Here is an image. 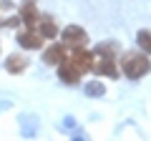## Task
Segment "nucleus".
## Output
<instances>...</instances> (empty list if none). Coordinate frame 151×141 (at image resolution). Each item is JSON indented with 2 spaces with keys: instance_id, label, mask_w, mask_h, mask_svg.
<instances>
[{
  "instance_id": "f257e3e1",
  "label": "nucleus",
  "mask_w": 151,
  "mask_h": 141,
  "mask_svg": "<svg viewBox=\"0 0 151 141\" xmlns=\"http://www.w3.org/2000/svg\"><path fill=\"white\" fill-rule=\"evenodd\" d=\"M121 70H124V76L126 78H141V76H146L151 70V58H149V53H124V58H121Z\"/></svg>"
},
{
  "instance_id": "f03ea898",
  "label": "nucleus",
  "mask_w": 151,
  "mask_h": 141,
  "mask_svg": "<svg viewBox=\"0 0 151 141\" xmlns=\"http://www.w3.org/2000/svg\"><path fill=\"white\" fill-rule=\"evenodd\" d=\"M68 60H70V65H76V68L81 70V73H88V70L93 68L96 53L86 50V45H83V48H70V55H68Z\"/></svg>"
},
{
  "instance_id": "7ed1b4c3",
  "label": "nucleus",
  "mask_w": 151,
  "mask_h": 141,
  "mask_svg": "<svg viewBox=\"0 0 151 141\" xmlns=\"http://www.w3.org/2000/svg\"><path fill=\"white\" fill-rule=\"evenodd\" d=\"M60 38H63V43L70 45V48H83V45L88 43V33L83 30L81 25H65L63 33H60Z\"/></svg>"
},
{
  "instance_id": "20e7f679",
  "label": "nucleus",
  "mask_w": 151,
  "mask_h": 141,
  "mask_svg": "<svg viewBox=\"0 0 151 141\" xmlns=\"http://www.w3.org/2000/svg\"><path fill=\"white\" fill-rule=\"evenodd\" d=\"M98 76L103 78H116L119 76V65H116V60H113V55H98V60H93V68Z\"/></svg>"
},
{
  "instance_id": "39448f33",
  "label": "nucleus",
  "mask_w": 151,
  "mask_h": 141,
  "mask_svg": "<svg viewBox=\"0 0 151 141\" xmlns=\"http://www.w3.org/2000/svg\"><path fill=\"white\" fill-rule=\"evenodd\" d=\"M18 43H20L23 48H28V50H38V48H43L45 38L35 30V28H25V30L18 33Z\"/></svg>"
},
{
  "instance_id": "423d86ee",
  "label": "nucleus",
  "mask_w": 151,
  "mask_h": 141,
  "mask_svg": "<svg viewBox=\"0 0 151 141\" xmlns=\"http://www.w3.org/2000/svg\"><path fill=\"white\" fill-rule=\"evenodd\" d=\"M55 68H58V78L65 86H78V83H81V70L76 68V65H70L68 58H65L63 63H58Z\"/></svg>"
},
{
  "instance_id": "0eeeda50",
  "label": "nucleus",
  "mask_w": 151,
  "mask_h": 141,
  "mask_svg": "<svg viewBox=\"0 0 151 141\" xmlns=\"http://www.w3.org/2000/svg\"><path fill=\"white\" fill-rule=\"evenodd\" d=\"M68 58V45L65 43H53L50 48L43 50V63L45 65H58Z\"/></svg>"
},
{
  "instance_id": "6e6552de",
  "label": "nucleus",
  "mask_w": 151,
  "mask_h": 141,
  "mask_svg": "<svg viewBox=\"0 0 151 141\" xmlns=\"http://www.w3.org/2000/svg\"><path fill=\"white\" fill-rule=\"evenodd\" d=\"M20 23L25 28H35V23H38V18H40V13H38V8H35V0H23V8H20Z\"/></svg>"
},
{
  "instance_id": "1a4fd4ad",
  "label": "nucleus",
  "mask_w": 151,
  "mask_h": 141,
  "mask_svg": "<svg viewBox=\"0 0 151 141\" xmlns=\"http://www.w3.org/2000/svg\"><path fill=\"white\" fill-rule=\"evenodd\" d=\"M35 30L40 33L45 40H50V38H55V35H58V25H55V20H53V18H48V15H40V18H38Z\"/></svg>"
},
{
  "instance_id": "9d476101",
  "label": "nucleus",
  "mask_w": 151,
  "mask_h": 141,
  "mask_svg": "<svg viewBox=\"0 0 151 141\" xmlns=\"http://www.w3.org/2000/svg\"><path fill=\"white\" fill-rule=\"evenodd\" d=\"M28 63H30V58L15 53V55H10V58L5 60V70H8V73H13V76H18V73H23V70L28 68Z\"/></svg>"
},
{
  "instance_id": "9b49d317",
  "label": "nucleus",
  "mask_w": 151,
  "mask_h": 141,
  "mask_svg": "<svg viewBox=\"0 0 151 141\" xmlns=\"http://www.w3.org/2000/svg\"><path fill=\"white\" fill-rule=\"evenodd\" d=\"M136 43H139V48L144 53L151 55V30H139L136 33Z\"/></svg>"
},
{
  "instance_id": "f8f14e48",
  "label": "nucleus",
  "mask_w": 151,
  "mask_h": 141,
  "mask_svg": "<svg viewBox=\"0 0 151 141\" xmlns=\"http://www.w3.org/2000/svg\"><path fill=\"white\" fill-rule=\"evenodd\" d=\"M116 50H119L116 43H98L93 53H96V55H116Z\"/></svg>"
},
{
  "instance_id": "ddd939ff",
  "label": "nucleus",
  "mask_w": 151,
  "mask_h": 141,
  "mask_svg": "<svg viewBox=\"0 0 151 141\" xmlns=\"http://www.w3.org/2000/svg\"><path fill=\"white\" fill-rule=\"evenodd\" d=\"M86 93H88V96H103V93H106V88H103V83L91 81V83L86 86Z\"/></svg>"
}]
</instances>
